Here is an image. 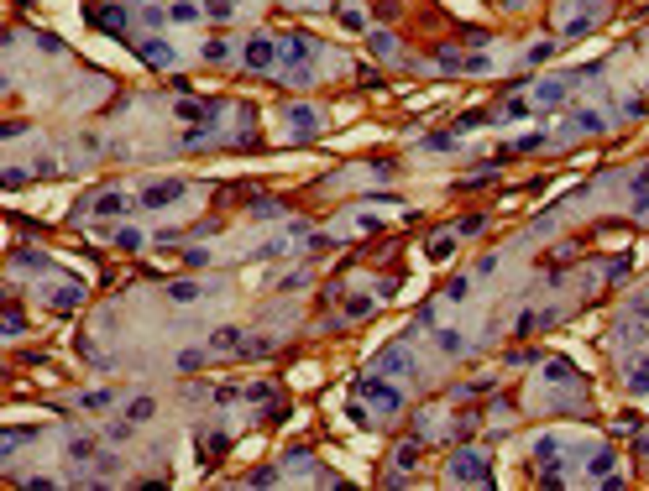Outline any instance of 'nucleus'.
Wrapping results in <instances>:
<instances>
[{"label":"nucleus","instance_id":"obj_1","mask_svg":"<svg viewBox=\"0 0 649 491\" xmlns=\"http://www.w3.org/2000/svg\"><path fill=\"white\" fill-rule=\"evenodd\" d=\"M450 481H456V486H492V465H487L482 450H456V460H450Z\"/></svg>","mask_w":649,"mask_h":491},{"label":"nucleus","instance_id":"obj_2","mask_svg":"<svg viewBox=\"0 0 649 491\" xmlns=\"http://www.w3.org/2000/svg\"><path fill=\"white\" fill-rule=\"evenodd\" d=\"M351 392H356V398H366L377 413H398V408H403V392L382 382V371H377V376H356V387H351Z\"/></svg>","mask_w":649,"mask_h":491},{"label":"nucleus","instance_id":"obj_3","mask_svg":"<svg viewBox=\"0 0 649 491\" xmlns=\"http://www.w3.org/2000/svg\"><path fill=\"white\" fill-rule=\"evenodd\" d=\"M314 53H319V47H314V37H309V32H288L283 42H278V58H283L288 68H304Z\"/></svg>","mask_w":649,"mask_h":491},{"label":"nucleus","instance_id":"obj_4","mask_svg":"<svg viewBox=\"0 0 649 491\" xmlns=\"http://www.w3.org/2000/svg\"><path fill=\"white\" fill-rule=\"evenodd\" d=\"M377 371L382 376H419V366H414L409 345H388V351H377Z\"/></svg>","mask_w":649,"mask_h":491},{"label":"nucleus","instance_id":"obj_5","mask_svg":"<svg viewBox=\"0 0 649 491\" xmlns=\"http://www.w3.org/2000/svg\"><path fill=\"white\" fill-rule=\"evenodd\" d=\"M241 58H247V68H272L278 63V42L272 37H247V47H241Z\"/></svg>","mask_w":649,"mask_h":491},{"label":"nucleus","instance_id":"obj_6","mask_svg":"<svg viewBox=\"0 0 649 491\" xmlns=\"http://www.w3.org/2000/svg\"><path fill=\"white\" fill-rule=\"evenodd\" d=\"M131 47H136V58H147L152 68H173V58H178L173 42H163V37H147V42H131Z\"/></svg>","mask_w":649,"mask_h":491},{"label":"nucleus","instance_id":"obj_7","mask_svg":"<svg viewBox=\"0 0 649 491\" xmlns=\"http://www.w3.org/2000/svg\"><path fill=\"white\" fill-rule=\"evenodd\" d=\"M288 131H294L299 141H309V136L319 131V115H314L309 105H288Z\"/></svg>","mask_w":649,"mask_h":491},{"label":"nucleus","instance_id":"obj_8","mask_svg":"<svg viewBox=\"0 0 649 491\" xmlns=\"http://www.w3.org/2000/svg\"><path fill=\"white\" fill-rule=\"evenodd\" d=\"M178 194H184V183H178V178H168V183H152V188H147L142 204H147V210H168Z\"/></svg>","mask_w":649,"mask_h":491},{"label":"nucleus","instance_id":"obj_9","mask_svg":"<svg viewBox=\"0 0 649 491\" xmlns=\"http://www.w3.org/2000/svg\"><path fill=\"white\" fill-rule=\"evenodd\" d=\"M126 210H131V199L121 194V188H110V194L95 199V214H105V220H116V214H126Z\"/></svg>","mask_w":649,"mask_h":491},{"label":"nucleus","instance_id":"obj_10","mask_svg":"<svg viewBox=\"0 0 649 491\" xmlns=\"http://www.w3.org/2000/svg\"><path fill=\"white\" fill-rule=\"evenodd\" d=\"M623 382H628L634 398H644V392H649V361H628L623 366Z\"/></svg>","mask_w":649,"mask_h":491},{"label":"nucleus","instance_id":"obj_11","mask_svg":"<svg viewBox=\"0 0 649 491\" xmlns=\"http://www.w3.org/2000/svg\"><path fill=\"white\" fill-rule=\"evenodd\" d=\"M566 89H571L566 79H544L540 89H534V100H540L544 110H550V105H566Z\"/></svg>","mask_w":649,"mask_h":491},{"label":"nucleus","instance_id":"obj_12","mask_svg":"<svg viewBox=\"0 0 649 491\" xmlns=\"http://www.w3.org/2000/svg\"><path fill=\"white\" fill-rule=\"evenodd\" d=\"M366 53H372V58H393V53H398V37L377 26V32H366Z\"/></svg>","mask_w":649,"mask_h":491},{"label":"nucleus","instance_id":"obj_13","mask_svg":"<svg viewBox=\"0 0 649 491\" xmlns=\"http://www.w3.org/2000/svg\"><path fill=\"white\" fill-rule=\"evenodd\" d=\"M544 382L571 387V382H581V376H576V366H571V361H560V355H555V361H544Z\"/></svg>","mask_w":649,"mask_h":491},{"label":"nucleus","instance_id":"obj_14","mask_svg":"<svg viewBox=\"0 0 649 491\" xmlns=\"http://www.w3.org/2000/svg\"><path fill=\"white\" fill-rule=\"evenodd\" d=\"M126 21H131L126 6H105V11L95 16V26H105V32H126Z\"/></svg>","mask_w":649,"mask_h":491},{"label":"nucleus","instance_id":"obj_15","mask_svg":"<svg viewBox=\"0 0 649 491\" xmlns=\"http://www.w3.org/2000/svg\"><path fill=\"white\" fill-rule=\"evenodd\" d=\"M456 241H461V235H456V230H445V235H435V241H429V261H450V257H456Z\"/></svg>","mask_w":649,"mask_h":491},{"label":"nucleus","instance_id":"obj_16","mask_svg":"<svg viewBox=\"0 0 649 491\" xmlns=\"http://www.w3.org/2000/svg\"><path fill=\"white\" fill-rule=\"evenodd\" d=\"M32 434H37V429H6V439H0V460H11L16 450H21L26 439H32Z\"/></svg>","mask_w":649,"mask_h":491},{"label":"nucleus","instance_id":"obj_17","mask_svg":"<svg viewBox=\"0 0 649 491\" xmlns=\"http://www.w3.org/2000/svg\"><path fill=\"white\" fill-rule=\"evenodd\" d=\"M210 351H241V329H231V324L215 329V335H210Z\"/></svg>","mask_w":649,"mask_h":491},{"label":"nucleus","instance_id":"obj_18","mask_svg":"<svg viewBox=\"0 0 649 491\" xmlns=\"http://www.w3.org/2000/svg\"><path fill=\"white\" fill-rule=\"evenodd\" d=\"M69 460L89 465V460H95V439H84V434H73V439H69Z\"/></svg>","mask_w":649,"mask_h":491},{"label":"nucleus","instance_id":"obj_19","mask_svg":"<svg viewBox=\"0 0 649 491\" xmlns=\"http://www.w3.org/2000/svg\"><path fill=\"white\" fill-rule=\"evenodd\" d=\"M393 465H398V470H414V465H419V439H409V445L393 450Z\"/></svg>","mask_w":649,"mask_h":491},{"label":"nucleus","instance_id":"obj_20","mask_svg":"<svg viewBox=\"0 0 649 491\" xmlns=\"http://www.w3.org/2000/svg\"><path fill=\"white\" fill-rule=\"evenodd\" d=\"M587 476H592V481L613 476V450H597V460H587Z\"/></svg>","mask_w":649,"mask_h":491},{"label":"nucleus","instance_id":"obj_21","mask_svg":"<svg viewBox=\"0 0 649 491\" xmlns=\"http://www.w3.org/2000/svg\"><path fill=\"white\" fill-rule=\"evenodd\" d=\"M571 131H587L592 136V131H602V115L597 110H576V115H571Z\"/></svg>","mask_w":649,"mask_h":491},{"label":"nucleus","instance_id":"obj_22","mask_svg":"<svg viewBox=\"0 0 649 491\" xmlns=\"http://www.w3.org/2000/svg\"><path fill=\"white\" fill-rule=\"evenodd\" d=\"M435 335H440V351H445V355H461V351H466L461 329H435Z\"/></svg>","mask_w":649,"mask_h":491},{"label":"nucleus","instance_id":"obj_23","mask_svg":"<svg viewBox=\"0 0 649 491\" xmlns=\"http://www.w3.org/2000/svg\"><path fill=\"white\" fill-rule=\"evenodd\" d=\"M278 214H283L278 199H251V220H278Z\"/></svg>","mask_w":649,"mask_h":491},{"label":"nucleus","instance_id":"obj_24","mask_svg":"<svg viewBox=\"0 0 649 491\" xmlns=\"http://www.w3.org/2000/svg\"><path fill=\"white\" fill-rule=\"evenodd\" d=\"M152 413H157V402H152V398H136V402L126 408V418H131V423H147Z\"/></svg>","mask_w":649,"mask_h":491},{"label":"nucleus","instance_id":"obj_25","mask_svg":"<svg viewBox=\"0 0 649 491\" xmlns=\"http://www.w3.org/2000/svg\"><path fill=\"white\" fill-rule=\"evenodd\" d=\"M168 298H173V304H194L199 288H194V282H168Z\"/></svg>","mask_w":649,"mask_h":491},{"label":"nucleus","instance_id":"obj_26","mask_svg":"<svg viewBox=\"0 0 649 491\" xmlns=\"http://www.w3.org/2000/svg\"><path fill=\"white\" fill-rule=\"evenodd\" d=\"M372 304H377V298H366V293L346 298V319H362V314H372Z\"/></svg>","mask_w":649,"mask_h":491},{"label":"nucleus","instance_id":"obj_27","mask_svg":"<svg viewBox=\"0 0 649 491\" xmlns=\"http://www.w3.org/2000/svg\"><path fill=\"white\" fill-rule=\"evenodd\" d=\"M199 58H204V63H225V58H231V47H225L220 37H215V42H204V47H199Z\"/></svg>","mask_w":649,"mask_h":491},{"label":"nucleus","instance_id":"obj_28","mask_svg":"<svg viewBox=\"0 0 649 491\" xmlns=\"http://www.w3.org/2000/svg\"><path fill=\"white\" fill-rule=\"evenodd\" d=\"M79 298H84V293L73 288V282H63V288L53 293V304H58V308H79Z\"/></svg>","mask_w":649,"mask_h":491},{"label":"nucleus","instance_id":"obj_29","mask_svg":"<svg viewBox=\"0 0 649 491\" xmlns=\"http://www.w3.org/2000/svg\"><path fill=\"white\" fill-rule=\"evenodd\" d=\"M487 120V110H466V115H456V136H466V131H477Z\"/></svg>","mask_w":649,"mask_h":491},{"label":"nucleus","instance_id":"obj_30","mask_svg":"<svg viewBox=\"0 0 649 491\" xmlns=\"http://www.w3.org/2000/svg\"><path fill=\"white\" fill-rule=\"evenodd\" d=\"M16 267H26V272H48V257H37V251H16Z\"/></svg>","mask_w":649,"mask_h":491},{"label":"nucleus","instance_id":"obj_31","mask_svg":"<svg viewBox=\"0 0 649 491\" xmlns=\"http://www.w3.org/2000/svg\"><path fill=\"white\" fill-rule=\"evenodd\" d=\"M247 486H278V470H272V465H257V470L247 476Z\"/></svg>","mask_w":649,"mask_h":491},{"label":"nucleus","instance_id":"obj_32","mask_svg":"<svg viewBox=\"0 0 649 491\" xmlns=\"http://www.w3.org/2000/svg\"><path fill=\"white\" fill-rule=\"evenodd\" d=\"M231 11H236V0H204V16H215V21H225Z\"/></svg>","mask_w":649,"mask_h":491},{"label":"nucleus","instance_id":"obj_33","mask_svg":"<svg viewBox=\"0 0 649 491\" xmlns=\"http://www.w3.org/2000/svg\"><path fill=\"white\" fill-rule=\"evenodd\" d=\"M116 246L121 251H142V230H116Z\"/></svg>","mask_w":649,"mask_h":491},{"label":"nucleus","instance_id":"obj_34","mask_svg":"<svg viewBox=\"0 0 649 491\" xmlns=\"http://www.w3.org/2000/svg\"><path fill=\"white\" fill-rule=\"evenodd\" d=\"M21 329H26L21 308H16V304H6V335H21Z\"/></svg>","mask_w":649,"mask_h":491},{"label":"nucleus","instance_id":"obj_35","mask_svg":"<svg viewBox=\"0 0 649 491\" xmlns=\"http://www.w3.org/2000/svg\"><path fill=\"white\" fill-rule=\"evenodd\" d=\"M435 58H440V68H466V58H461V53H456V47H440V53H435Z\"/></svg>","mask_w":649,"mask_h":491},{"label":"nucleus","instance_id":"obj_36","mask_svg":"<svg viewBox=\"0 0 649 491\" xmlns=\"http://www.w3.org/2000/svg\"><path fill=\"white\" fill-rule=\"evenodd\" d=\"M450 147H456V131L450 136H425V152H450Z\"/></svg>","mask_w":649,"mask_h":491},{"label":"nucleus","instance_id":"obj_37","mask_svg":"<svg viewBox=\"0 0 649 491\" xmlns=\"http://www.w3.org/2000/svg\"><path fill=\"white\" fill-rule=\"evenodd\" d=\"M482 225H487V214H466V220L456 225V235H477V230H482Z\"/></svg>","mask_w":649,"mask_h":491},{"label":"nucleus","instance_id":"obj_38","mask_svg":"<svg viewBox=\"0 0 649 491\" xmlns=\"http://www.w3.org/2000/svg\"><path fill=\"white\" fill-rule=\"evenodd\" d=\"M168 16H173V21H194V16H199V6H189V0H178V6H173Z\"/></svg>","mask_w":649,"mask_h":491},{"label":"nucleus","instance_id":"obj_39","mask_svg":"<svg viewBox=\"0 0 649 491\" xmlns=\"http://www.w3.org/2000/svg\"><path fill=\"white\" fill-rule=\"evenodd\" d=\"M466 293H472V282H466V277H456V282H450V288H445V298H456V304H466Z\"/></svg>","mask_w":649,"mask_h":491},{"label":"nucleus","instance_id":"obj_40","mask_svg":"<svg viewBox=\"0 0 649 491\" xmlns=\"http://www.w3.org/2000/svg\"><path fill=\"white\" fill-rule=\"evenodd\" d=\"M32 173H37V178H48V173H58V163H53V157L42 152V157H37V163H32Z\"/></svg>","mask_w":649,"mask_h":491},{"label":"nucleus","instance_id":"obj_41","mask_svg":"<svg viewBox=\"0 0 649 491\" xmlns=\"http://www.w3.org/2000/svg\"><path fill=\"white\" fill-rule=\"evenodd\" d=\"M178 366H184V371H199L204 355H199V351H184V355H178Z\"/></svg>","mask_w":649,"mask_h":491},{"label":"nucleus","instance_id":"obj_42","mask_svg":"<svg viewBox=\"0 0 649 491\" xmlns=\"http://www.w3.org/2000/svg\"><path fill=\"white\" fill-rule=\"evenodd\" d=\"M550 53H555V42H534V47H529V63H544Z\"/></svg>","mask_w":649,"mask_h":491},{"label":"nucleus","instance_id":"obj_43","mask_svg":"<svg viewBox=\"0 0 649 491\" xmlns=\"http://www.w3.org/2000/svg\"><path fill=\"white\" fill-rule=\"evenodd\" d=\"M184 261H189V267H204V261H210V251H199V246H189V251H184Z\"/></svg>","mask_w":649,"mask_h":491},{"label":"nucleus","instance_id":"obj_44","mask_svg":"<svg viewBox=\"0 0 649 491\" xmlns=\"http://www.w3.org/2000/svg\"><path fill=\"white\" fill-rule=\"evenodd\" d=\"M247 398H251V402H267V398H272V387L257 382V387H247Z\"/></svg>","mask_w":649,"mask_h":491},{"label":"nucleus","instance_id":"obj_45","mask_svg":"<svg viewBox=\"0 0 649 491\" xmlns=\"http://www.w3.org/2000/svg\"><path fill=\"white\" fill-rule=\"evenodd\" d=\"M628 314H634V319H649V293H639V298H634V308H628Z\"/></svg>","mask_w":649,"mask_h":491},{"label":"nucleus","instance_id":"obj_46","mask_svg":"<svg viewBox=\"0 0 649 491\" xmlns=\"http://www.w3.org/2000/svg\"><path fill=\"white\" fill-rule=\"evenodd\" d=\"M346 418H351V423H362V429L372 423V418H366V408H362V402H351V408H346Z\"/></svg>","mask_w":649,"mask_h":491}]
</instances>
